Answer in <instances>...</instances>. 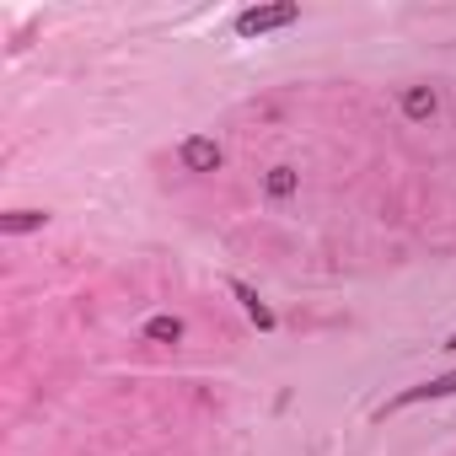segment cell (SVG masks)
Masks as SVG:
<instances>
[{"mask_svg": "<svg viewBox=\"0 0 456 456\" xmlns=\"http://www.w3.org/2000/svg\"><path fill=\"white\" fill-rule=\"evenodd\" d=\"M290 22H301V6H290V0H280V6H248L237 17V33L242 38H264V33H280Z\"/></svg>", "mask_w": 456, "mask_h": 456, "instance_id": "1", "label": "cell"}, {"mask_svg": "<svg viewBox=\"0 0 456 456\" xmlns=\"http://www.w3.org/2000/svg\"><path fill=\"white\" fill-rule=\"evenodd\" d=\"M177 156H183V167H188V172H215V167H220V145H215V140H204V134L183 140V151H177Z\"/></svg>", "mask_w": 456, "mask_h": 456, "instance_id": "2", "label": "cell"}, {"mask_svg": "<svg viewBox=\"0 0 456 456\" xmlns=\"http://www.w3.org/2000/svg\"><path fill=\"white\" fill-rule=\"evenodd\" d=\"M456 392V370H445V376H435V381H424V387H408L403 397H392V408H413V403H435V397H451Z\"/></svg>", "mask_w": 456, "mask_h": 456, "instance_id": "3", "label": "cell"}, {"mask_svg": "<svg viewBox=\"0 0 456 456\" xmlns=\"http://www.w3.org/2000/svg\"><path fill=\"white\" fill-rule=\"evenodd\" d=\"M232 296L242 301V312H248V317H253V322H258L264 333H274V312H269V306L258 301V290H253V285H242V280H232Z\"/></svg>", "mask_w": 456, "mask_h": 456, "instance_id": "4", "label": "cell"}, {"mask_svg": "<svg viewBox=\"0 0 456 456\" xmlns=\"http://www.w3.org/2000/svg\"><path fill=\"white\" fill-rule=\"evenodd\" d=\"M44 220H49L44 209H12V215H0V232H6V237H17V232H38Z\"/></svg>", "mask_w": 456, "mask_h": 456, "instance_id": "5", "label": "cell"}, {"mask_svg": "<svg viewBox=\"0 0 456 456\" xmlns=\"http://www.w3.org/2000/svg\"><path fill=\"white\" fill-rule=\"evenodd\" d=\"M403 113H408V118H429V113H435V92H429V86H413V92L403 97Z\"/></svg>", "mask_w": 456, "mask_h": 456, "instance_id": "6", "label": "cell"}, {"mask_svg": "<svg viewBox=\"0 0 456 456\" xmlns=\"http://www.w3.org/2000/svg\"><path fill=\"white\" fill-rule=\"evenodd\" d=\"M145 338H156V344H177V338H183V322H177V317H151V322H145Z\"/></svg>", "mask_w": 456, "mask_h": 456, "instance_id": "7", "label": "cell"}, {"mask_svg": "<svg viewBox=\"0 0 456 456\" xmlns=\"http://www.w3.org/2000/svg\"><path fill=\"white\" fill-rule=\"evenodd\" d=\"M269 193H274V199L296 193V172H290V167H274V172H269Z\"/></svg>", "mask_w": 456, "mask_h": 456, "instance_id": "8", "label": "cell"}, {"mask_svg": "<svg viewBox=\"0 0 456 456\" xmlns=\"http://www.w3.org/2000/svg\"><path fill=\"white\" fill-rule=\"evenodd\" d=\"M445 349H456V333H451V344H445Z\"/></svg>", "mask_w": 456, "mask_h": 456, "instance_id": "9", "label": "cell"}]
</instances>
